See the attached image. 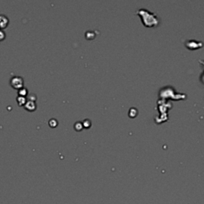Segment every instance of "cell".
<instances>
[{
	"instance_id": "1",
	"label": "cell",
	"mask_w": 204,
	"mask_h": 204,
	"mask_svg": "<svg viewBox=\"0 0 204 204\" xmlns=\"http://www.w3.org/2000/svg\"><path fill=\"white\" fill-rule=\"evenodd\" d=\"M10 83L11 86L15 89L19 90L20 89L23 88V85H24V81L22 79V77L19 76H14L10 80Z\"/></svg>"
},
{
	"instance_id": "3",
	"label": "cell",
	"mask_w": 204,
	"mask_h": 204,
	"mask_svg": "<svg viewBox=\"0 0 204 204\" xmlns=\"http://www.w3.org/2000/svg\"><path fill=\"white\" fill-rule=\"evenodd\" d=\"M9 20L7 16L3 15H0V29H3L7 27Z\"/></svg>"
},
{
	"instance_id": "2",
	"label": "cell",
	"mask_w": 204,
	"mask_h": 204,
	"mask_svg": "<svg viewBox=\"0 0 204 204\" xmlns=\"http://www.w3.org/2000/svg\"><path fill=\"white\" fill-rule=\"evenodd\" d=\"M24 107L27 111L34 112V111H35L36 108H37V105H36L35 101H28V100H27V103H26V105H24Z\"/></svg>"
},
{
	"instance_id": "5",
	"label": "cell",
	"mask_w": 204,
	"mask_h": 204,
	"mask_svg": "<svg viewBox=\"0 0 204 204\" xmlns=\"http://www.w3.org/2000/svg\"><path fill=\"white\" fill-rule=\"evenodd\" d=\"M28 95V91L27 88H22L18 90V96H22V97H26Z\"/></svg>"
},
{
	"instance_id": "7",
	"label": "cell",
	"mask_w": 204,
	"mask_h": 204,
	"mask_svg": "<svg viewBox=\"0 0 204 204\" xmlns=\"http://www.w3.org/2000/svg\"><path fill=\"white\" fill-rule=\"evenodd\" d=\"M5 37V33L2 31H0V40H3Z\"/></svg>"
},
{
	"instance_id": "4",
	"label": "cell",
	"mask_w": 204,
	"mask_h": 204,
	"mask_svg": "<svg viewBox=\"0 0 204 204\" xmlns=\"http://www.w3.org/2000/svg\"><path fill=\"white\" fill-rule=\"evenodd\" d=\"M17 101H18V105L19 106H23L26 105L27 101V99L26 97H22V96H18L17 97Z\"/></svg>"
},
{
	"instance_id": "6",
	"label": "cell",
	"mask_w": 204,
	"mask_h": 204,
	"mask_svg": "<svg viewBox=\"0 0 204 204\" xmlns=\"http://www.w3.org/2000/svg\"><path fill=\"white\" fill-rule=\"evenodd\" d=\"M49 125L50 126H51L52 128H55L57 125V121L55 120V119H51L49 121Z\"/></svg>"
}]
</instances>
